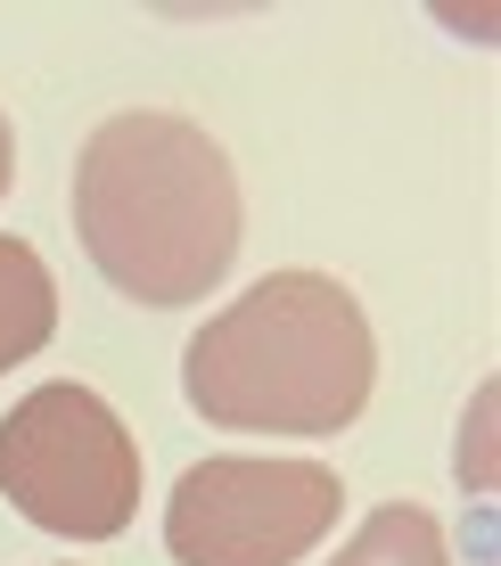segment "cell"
Segmentation results:
<instances>
[{
    "mask_svg": "<svg viewBox=\"0 0 501 566\" xmlns=\"http://www.w3.org/2000/svg\"><path fill=\"white\" fill-rule=\"evenodd\" d=\"M239 172L189 115H107L74 156V239L132 304H198L239 263Z\"/></svg>",
    "mask_w": 501,
    "mask_h": 566,
    "instance_id": "obj_1",
    "label": "cell"
},
{
    "mask_svg": "<svg viewBox=\"0 0 501 566\" xmlns=\"http://www.w3.org/2000/svg\"><path fill=\"white\" fill-rule=\"evenodd\" d=\"M330 566H452V558H445V525H436L428 510L387 501V510L362 517V534L345 542Z\"/></svg>",
    "mask_w": 501,
    "mask_h": 566,
    "instance_id": "obj_6",
    "label": "cell"
},
{
    "mask_svg": "<svg viewBox=\"0 0 501 566\" xmlns=\"http://www.w3.org/2000/svg\"><path fill=\"white\" fill-rule=\"evenodd\" d=\"M345 510L321 460H198L165 501V551L181 566H296Z\"/></svg>",
    "mask_w": 501,
    "mask_h": 566,
    "instance_id": "obj_4",
    "label": "cell"
},
{
    "mask_svg": "<svg viewBox=\"0 0 501 566\" xmlns=\"http://www.w3.org/2000/svg\"><path fill=\"white\" fill-rule=\"evenodd\" d=\"M0 493L42 534L107 542L140 510V443L91 386H33L0 419Z\"/></svg>",
    "mask_w": 501,
    "mask_h": 566,
    "instance_id": "obj_3",
    "label": "cell"
},
{
    "mask_svg": "<svg viewBox=\"0 0 501 566\" xmlns=\"http://www.w3.org/2000/svg\"><path fill=\"white\" fill-rule=\"evenodd\" d=\"M58 337V280L25 239H0V369L33 361Z\"/></svg>",
    "mask_w": 501,
    "mask_h": 566,
    "instance_id": "obj_5",
    "label": "cell"
},
{
    "mask_svg": "<svg viewBox=\"0 0 501 566\" xmlns=\"http://www.w3.org/2000/svg\"><path fill=\"white\" fill-rule=\"evenodd\" d=\"M9 181H17V140H9V115H0V198H9Z\"/></svg>",
    "mask_w": 501,
    "mask_h": 566,
    "instance_id": "obj_7",
    "label": "cell"
},
{
    "mask_svg": "<svg viewBox=\"0 0 501 566\" xmlns=\"http://www.w3.org/2000/svg\"><path fill=\"white\" fill-rule=\"evenodd\" d=\"M378 386V337L330 271H272L189 337L181 395L239 436H337Z\"/></svg>",
    "mask_w": 501,
    "mask_h": 566,
    "instance_id": "obj_2",
    "label": "cell"
}]
</instances>
